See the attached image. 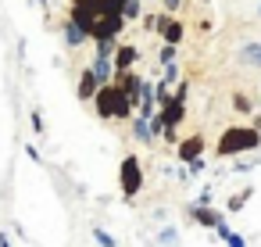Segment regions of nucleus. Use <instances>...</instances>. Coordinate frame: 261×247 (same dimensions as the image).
<instances>
[{"instance_id": "6e6552de", "label": "nucleus", "mask_w": 261, "mask_h": 247, "mask_svg": "<svg viewBox=\"0 0 261 247\" xmlns=\"http://www.w3.org/2000/svg\"><path fill=\"white\" fill-rule=\"evenodd\" d=\"M136 58H140V51H136V47H115V54H111V68H115V76L133 72Z\"/></svg>"}, {"instance_id": "a211bd4d", "label": "nucleus", "mask_w": 261, "mask_h": 247, "mask_svg": "<svg viewBox=\"0 0 261 247\" xmlns=\"http://www.w3.org/2000/svg\"><path fill=\"white\" fill-rule=\"evenodd\" d=\"M93 240H97V243H100V247H118V240H115V236H111V233H108V229H100V226H97V229H93Z\"/></svg>"}, {"instance_id": "a878e982", "label": "nucleus", "mask_w": 261, "mask_h": 247, "mask_svg": "<svg viewBox=\"0 0 261 247\" xmlns=\"http://www.w3.org/2000/svg\"><path fill=\"white\" fill-rule=\"evenodd\" d=\"M211 197H215V193H211V186H204V190H200V197H197V204H211Z\"/></svg>"}, {"instance_id": "0eeeda50", "label": "nucleus", "mask_w": 261, "mask_h": 247, "mask_svg": "<svg viewBox=\"0 0 261 247\" xmlns=\"http://www.w3.org/2000/svg\"><path fill=\"white\" fill-rule=\"evenodd\" d=\"M186 215H190V218H193L197 226H204V229H215V226H218V222L225 218V215L211 211V204H190V208H186Z\"/></svg>"}, {"instance_id": "7c9ffc66", "label": "nucleus", "mask_w": 261, "mask_h": 247, "mask_svg": "<svg viewBox=\"0 0 261 247\" xmlns=\"http://www.w3.org/2000/svg\"><path fill=\"white\" fill-rule=\"evenodd\" d=\"M40 8H47V0H40Z\"/></svg>"}, {"instance_id": "2f4dec72", "label": "nucleus", "mask_w": 261, "mask_h": 247, "mask_svg": "<svg viewBox=\"0 0 261 247\" xmlns=\"http://www.w3.org/2000/svg\"><path fill=\"white\" fill-rule=\"evenodd\" d=\"M257 15H261V4H257Z\"/></svg>"}, {"instance_id": "bb28decb", "label": "nucleus", "mask_w": 261, "mask_h": 247, "mask_svg": "<svg viewBox=\"0 0 261 247\" xmlns=\"http://www.w3.org/2000/svg\"><path fill=\"white\" fill-rule=\"evenodd\" d=\"M190 172H204V158H193L190 161Z\"/></svg>"}, {"instance_id": "4be33fe9", "label": "nucleus", "mask_w": 261, "mask_h": 247, "mask_svg": "<svg viewBox=\"0 0 261 247\" xmlns=\"http://www.w3.org/2000/svg\"><path fill=\"white\" fill-rule=\"evenodd\" d=\"M232 108H236V111H250V108H254V101H250L247 93H236V97H232Z\"/></svg>"}, {"instance_id": "39448f33", "label": "nucleus", "mask_w": 261, "mask_h": 247, "mask_svg": "<svg viewBox=\"0 0 261 247\" xmlns=\"http://www.w3.org/2000/svg\"><path fill=\"white\" fill-rule=\"evenodd\" d=\"M104 15V0H72V11H68V22H75L86 36L93 29V22Z\"/></svg>"}, {"instance_id": "c85d7f7f", "label": "nucleus", "mask_w": 261, "mask_h": 247, "mask_svg": "<svg viewBox=\"0 0 261 247\" xmlns=\"http://www.w3.org/2000/svg\"><path fill=\"white\" fill-rule=\"evenodd\" d=\"M165 8H168V11H175V8H179V0H165Z\"/></svg>"}, {"instance_id": "cd10ccee", "label": "nucleus", "mask_w": 261, "mask_h": 247, "mask_svg": "<svg viewBox=\"0 0 261 247\" xmlns=\"http://www.w3.org/2000/svg\"><path fill=\"white\" fill-rule=\"evenodd\" d=\"M0 247H11V236L8 233H0Z\"/></svg>"}, {"instance_id": "6ab92c4d", "label": "nucleus", "mask_w": 261, "mask_h": 247, "mask_svg": "<svg viewBox=\"0 0 261 247\" xmlns=\"http://www.w3.org/2000/svg\"><path fill=\"white\" fill-rule=\"evenodd\" d=\"M122 18H125V22H136V18H140V0H125Z\"/></svg>"}, {"instance_id": "2eb2a0df", "label": "nucleus", "mask_w": 261, "mask_h": 247, "mask_svg": "<svg viewBox=\"0 0 261 247\" xmlns=\"http://www.w3.org/2000/svg\"><path fill=\"white\" fill-rule=\"evenodd\" d=\"M133 136H136L140 143H154V133H150V122H147L143 115H140V118L133 122Z\"/></svg>"}, {"instance_id": "f8f14e48", "label": "nucleus", "mask_w": 261, "mask_h": 247, "mask_svg": "<svg viewBox=\"0 0 261 247\" xmlns=\"http://www.w3.org/2000/svg\"><path fill=\"white\" fill-rule=\"evenodd\" d=\"M182 36H186L182 22H172V18H168V22L161 26V40H165L168 47H179V43H182Z\"/></svg>"}, {"instance_id": "dca6fc26", "label": "nucleus", "mask_w": 261, "mask_h": 247, "mask_svg": "<svg viewBox=\"0 0 261 247\" xmlns=\"http://www.w3.org/2000/svg\"><path fill=\"white\" fill-rule=\"evenodd\" d=\"M250 193H254V186H247L243 193H232V197H229V211H240V208L250 201Z\"/></svg>"}, {"instance_id": "20e7f679", "label": "nucleus", "mask_w": 261, "mask_h": 247, "mask_svg": "<svg viewBox=\"0 0 261 247\" xmlns=\"http://www.w3.org/2000/svg\"><path fill=\"white\" fill-rule=\"evenodd\" d=\"M118 186H122V197L133 201L140 190H143V165L136 154H125L122 165H118Z\"/></svg>"}, {"instance_id": "423d86ee", "label": "nucleus", "mask_w": 261, "mask_h": 247, "mask_svg": "<svg viewBox=\"0 0 261 247\" xmlns=\"http://www.w3.org/2000/svg\"><path fill=\"white\" fill-rule=\"evenodd\" d=\"M125 29V18L122 15H100L97 22H93V29H90V40H118V33Z\"/></svg>"}, {"instance_id": "aec40b11", "label": "nucleus", "mask_w": 261, "mask_h": 247, "mask_svg": "<svg viewBox=\"0 0 261 247\" xmlns=\"http://www.w3.org/2000/svg\"><path fill=\"white\" fill-rule=\"evenodd\" d=\"M118 47V40H97V58H111Z\"/></svg>"}, {"instance_id": "9d476101", "label": "nucleus", "mask_w": 261, "mask_h": 247, "mask_svg": "<svg viewBox=\"0 0 261 247\" xmlns=\"http://www.w3.org/2000/svg\"><path fill=\"white\" fill-rule=\"evenodd\" d=\"M90 72H93V79H97V86H104V83H111V79H115V68H111V58H93V65H90Z\"/></svg>"}, {"instance_id": "7ed1b4c3", "label": "nucleus", "mask_w": 261, "mask_h": 247, "mask_svg": "<svg viewBox=\"0 0 261 247\" xmlns=\"http://www.w3.org/2000/svg\"><path fill=\"white\" fill-rule=\"evenodd\" d=\"M186 90H190L186 83H175V93H168V101H165L161 111H158V115H161V126H165V129H161L165 140H175V129H179V122L186 118Z\"/></svg>"}, {"instance_id": "412c9836", "label": "nucleus", "mask_w": 261, "mask_h": 247, "mask_svg": "<svg viewBox=\"0 0 261 247\" xmlns=\"http://www.w3.org/2000/svg\"><path fill=\"white\" fill-rule=\"evenodd\" d=\"M175 83H179V65L168 61V65H165V86H175Z\"/></svg>"}, {"instance_id": "ddd939ff", "label": "nucleus", "mask_w": 261, "mask_h": 247, "mask_svg": "<svg viewBox=\"0 0 261 247\" xmlns=\"http://www.w3.org/2000/svg\"><path fill=\"white\" fill-rule=\"evenodd\" d=\"M61 36H65V43H68V47H83V43L90 40V36H86V33H83V29H79L75 22H65V29H61Z\"/></svg>"}, {"instance_id": "f257e3e1", "label": "nucleus", "mask_w": 261, "mask_h": 247, "mask_svg": "<svg viewBox=\"0 0 261 247\" xmlns=\"http://www.w3.org/2000/svg\"><path fill=\"white\" fill-rule=\"evenodd\" d=\"M93 104H97V115H100V118H122V122H125V118H133L136 97L125 93L118 83H104V86H97Z\"/></svg>"}, {"instance_id": "393cba45", "label": "nucleus", "mask_w": 261, "mask_h": 247, "mask_svg": "<svg viewBox=\"0 0 261 247\" xmlns=\"http://www.w3.org/2000/svg\"><path fill=\"white\" fill-rule=\"evenodd\" d=\"M33 133H43V115L33 111Z\"/></svg>"}, {"instance_id": "c756f323", "label": "nucleus", "mask_w": 261, "mask_h": 247, "mask_svg": "<svg viewBox=\"0 0 261 247\" xmlns=\"http://www.w3.org/2000/svg\"><path fill=\"white\" fill-rule=\"evenodd\" d=\"M254 129H257V133H261V115H257V118H254Z\"/></svg>"}, {"instance_id": "1a4fd4ad", "label": "nucleus", "mask_w": 261, "mask_h": 247, "mask_svg": "<svg viewBox=\"0 0 261 247\" xmlns=\"http://www.w3.org/2000/svg\"><path fill=\"white\" fill-rule=\"evenodd\" d=\"M200 154H204V136H200V133L179 140V161H193V158H200Z\"/></svg>"}, {"instance_id": "b1692460", "label": "nucleus", "mask_w": 261, "mask_h": 247, "mask_svg": "<svg viewBox=\"0 0 261 247\" xmlns=\"http://www.w3.org/2000/svg\"><path fill=\"white\" fill-rule=\"evenodd\" d=\"M161 61H165V65H168V61H175V47H168V43H165V47H161Z\"/></svg>"}, {"instance_id": "4468645a", "label": "nucleus", "mask_w": 261, "mask_h": 247, "mask_svg": "<svg viewBox=\"0 0 261 247\" xmlns=\"http://www.w3.org/2000/svg\"><path fill=\"white\" fill-rule=\"evenodd\" d=\"M93 93H97V79H93L90 68H83V79H79V101H93Z\"/></svg>"}, {"instance_id": "5701e85b", "label": "nucleus", "mask_w": 261, "mask_h": 247, "mask_svg": "<svg viewBox=\"0 0 261 247\" xmlns=\"http://www.w3.org/2000/svg\"><path fill=\"white\" fill-rule=\"evenodd\" d=\"M222 240H225V243H229V247H247V240H243V236H240V233H232V229H229V233H225V236H222Z\"/></svg>"}, {"instance_id": "f03ea898", "label": "nucleus", "mask_w": 261, "mask_h": 247, "mask_svg": "<svg viewBox=\"0 0 261 247\" xmlns=\"http://www.w3.org/2000/svg\"><path fill=\"white\" fill-rule=\"evenodd\" d=\"M257 147H261V133L254 126H225V133L215 143V154L218 158H236V154H247V151H257Z\"/></svg>"}, {"instance_id": "f3484780", "label": "nucleus", "mask_w": 261, "mask_h": 247, "mask_svg": "<svg viewBox=\"0 0 261 247\" xmlns=\"http://www.w3.org/2000/svg\"><path fill=\"white\" fill-rule=\"evenodd\" d=\"M175 240H179V233L168 226V229H161L158 233V247H175Z\"/></svg>"}, {"instance_id": "9b49d317", "label": "nucleus", "mask_w": 261, "mask_h": 247, "mask_svg": "<svg viewBox=\"0 0 261 247\" xmlns=\"http://www.w3.org/2000/svg\"><path fill=\"white\" fill-rule=\"evenodd\" d=\"M236 58H240V65H254V68H261V40L243 43V47L236 51Z\"/></svg>"}]
</instances>
